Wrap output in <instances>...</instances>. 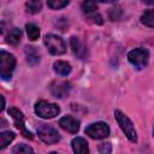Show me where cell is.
I'll return each instance as SVG.
<instances>
[{
	"label": "cell",
	"mask_w": 154,
	"mask_h": 154,
	"mask_svg": "<svg viewBox=\"0 0 154 154\" xmlns=\"http://www.w3.org/2000/svg\"><path fill=\"white\" fill-rule=\"evenodd\" d=\"M114 117H116V120H117L118 125L120 126L122 131L125 134V136L131 142H134V143L137 142V132H136V129H135L131 119L119 109L114 111Z\"/></svg>",
	"instance_id": "6da1fadb"
},
{
	"label": "cell",
	"mask_w": 154,
	"mask_h": 154,
	"mask_svg": "<svg viewBox=\"0 0 154 154\" xmlns=\"http://www.w3.org/2000/svg\"><path fill=\"white\" fill-rule=\"evenodd\" d=\"M16 67V58L13 54L1 51L0 52V75L4 81H8L12 77Z\"/></svg>",
	"instance_id": "7a4b0ae2"
},
{
	"label": "cell",
	"mask_w": 154,
	"mask_h": 154,
	"mask_svg": "<svg viewBox=\"0 0 154 154\" xmlns=\"http://www.w3.org/2000/svg\"><path fill=\"white\" fill-rule=\"evenodd\" d=\"M35 113L43 119H51L60 113V108L55 103L48 102L46 100H40L35 103Z\"/></svg>",
	"instance_id": "3957f363"
},
{
	"label": "cell",
	"mask_w": 154,
	"mask_h": 154,
	"mask_svg": "<svg viewBox=\"0 0 154 154\" xmlns=\"http://www.w3.org/2000/svg\"><path fill=\"white\" fill-rule=\"evenodd\" d=\"M37 135L46 144H54L60 141V135L55 128L48 124H40L37 128Z\"/></svg>",
	"instance_id": "277c9868"
},
{
	"label": "cell",
	"mask_w": 154,
	"mask_h": 154,
	"mask_svg": "<svg viewBox=\"0 0 154 154\" xmlns=\"http://www.w3.org/2000/svg\"><path fill=\"white\" fill-rule=\"evenodd\" d=\"M45 45L51 54L53 55H60L66 52V45L64 40L60 36L48 34L45 36Z\"/></svg>",
	"instance_id": "5b68a950"
},
{
	"label": "cell",
	"mask_w": 154,
	"mask_h": 154,
	"mask_svg": "<svg viewBox=\"0 0 154 154\" xmlns=\"http://www.w3.org/2000/svg\"><path fill=\"white\" fill-rule=\"evenodd\" d=\"M128 60L136 69H142L147 66L149 60V52L144 48H135L128 53Z\"/></svg>",
	"instance_id": "8992f818"
},
{
	"label": "cell",
	"mask_w": 154,
	"mask_h": 154,
	"mask_svg": "<svg viewBox=\"0 0 154 154\" xmlns=\"http://www.w3.org/2000/svg\"><path fill=\"white\" fill-rule=\"evenodd\" d=\"M85 134L94 140L106 138L109 135V126L105 122H96L85 128Z\"/></svg>",
	"instance_id": "52a82bcc"
},
{
	"label": "cell",
	"mask_w": 154,
	"mask_h": 154,
	"mask_svg": "<svg viewBox=\"0 0 154 154\" xmlns=\"http://www.w3.org/2000/svg\"><path fill=\"white\" fill-rule=\"evenodd\" d=\"M8 114H10L11 118L13 119L16 128L20 130L22 135H23L25 138L32 140V138H34L32 134H31L29 130H26V128H25V124H24V116H23V113H22L18 108H16V107H10V108H8Z\"/></svg>",
	"instance_id": "ba28073f"
},
{
	"label": "cell",
	"mask_w": 154,
	"mask_h": 154,
	"mask_svg": "<svg viewBox=\"0 0 154 154\" xmlns=\"http://www.w3.org/2000/svg\"><path fill=\"white\" fill-rule=\"evenodd\" d=\"M49 89H51V93H52L53 96H55L58 99H61V97H65L69 94L71 87H70V83L69 82H65V81H55V82H53L51 84V88Z\"/></svg>",
	"instance_id": "9c48e42d"
},
{
	"label": "cell",
	"mask_w": 154,
	"mask_h": 154,
	"mask_svg": "<svg viewBox=\"0 0 154 154\" xmlns=\"http://www.w3.org/2000/svg\"><path fill=\"white\" fill-rule=\"evenodd\" d=\"M59 125L61 129L70 134H77V131L79 130V120L72 116H65L60 118Z\"/></svg>",
	"instance_id": "30bf717a"
},
{
	"label": "cell",
	"mask_w": 154,
	"mask_h": 154,
	"mask_svg": "<svg viewBox=\"0 0 154 154\" xmlns=\"http://www.w3.org/2000/svg\"><path fill=\"white\" fill-rule=\"evenodd\" d=\"M70 43H71L72 52H73V54H75L77 58H79V59H85V58H87V55H88V49H87V47H85L77 37H75V36L71 37Z\"/></svg>",
	"instance_id": "8fae6325"
},
{
	"label": "cell",
	"mask_w": 154,
	"mask_h": 154,
	"mask_svg": "<svg viewBox=\"0 0 154 154\" xmlns=\"http://www.w3.org/2000/svg\"><path fill=\"white\" fill-rule=\"evenodd\" d=\"M71 146H72L73 152L77 154H87L89 152L88 142L83 137H75L71 142Z\"/></svg>",
	"instance_id": "7c38bea8"
},
{
	"label": "cell",
	"mask_w": 154,
	"mask_h": 154,
	"mask_svg": "<svg viewBox=\"0 0 154 154\" xmlns=\"http://www.w3.org/2000/svg\"><path fill=\"white\" fill-rule=\"evenodd\" d=\"M25 54H26V60L30 65H36L40 63V54L35 47L26 46L25 47Z\"/></svg>",
	"instance_id": "4fadbf2b"
},
{
	"label": "cell",
	"mask_w": 154,
	"mask_h": 154,
	"mask_svg": "<svg viewBox=\"0 0 154 154\" xmlns=\"http://www.w3.org/2000/svg\"><path fill=\"white\" fill-rule=\"evenodd\" d=\"M53 69L60 76H67L71 72V65L69 63H66V61H63V60L55 61L53 64Z\"/></svg>",
	"instance_id": "5bb4252c"
},
{
	"label": "cell",
	"mask_w": 154,
	"mask_h": 154,
	"mask_svg": "<svg viewBox=\"0 0 154 154\" xmlns=\"http://www.w3.org/2000/svg\"><path fill=\"white\" fill-rule=\"evenodd\" d=\"M42 10L41 0H29L25 4V11L30 14H36Z\"/></svg>",
	"instance_id": "9a60e30c"
},
{
	"label": "cell",
	"mask_w": 154,
	"mask_h": 154,
	"mask_svg": "<svg viewBox=\"0 0 154 154\" xmlns=\"http://www.w3.org/2000/svg\"><path fill=\"white\" fill-rule=\"evenodd\" d=\"M20 37H22V31H20V29L14 28V29H12V30L7 34V36H6V42L10 43V45H12V46H16V45H18V42L20 41Z\"/></svg>",
	"instance_id": "2e32d148"
},
{
	"label": "cell",
	"mask_w": 154,
	"mask_h": 154,
	"mask_svg": "<svg viewBox=\"0 0 154 154\" xmlns=\"http://www.w3.org/2000/svg\"><path fill=\"white\" fill-rule=\"evenodd\" d=\"M14 138V132L12 131H2L0 134V149L6 148Z\"/></svg>",
	"instance_id": "e0dca14e"
},
{
	"label": "cell",
	"mask_w": 154,
	"mask_h": 154,
	"mask_svg": "<svg viewBox=\"0 0 154 154\" xmlns=\"http://www.w3.org/2000/svg\"><path fill=\"white\" fill-rule=\"evenodd\" d=\"M141 22L146 26L154 28V10H147L141 16Z\"/></svg>",
	"instance_id": "ac0fdd59"
},
{
	"label": "cell",
	"mask_w": 154,
	"mask_h": 154,
	"mask_svg": "<svg viewBox=\"0 0 154 154\" xmlns=\"http://www.w3.org/2000/svg\"><path fill=\"white\" fill-rule=\"evenodd\" d=\"M25 29H26V34H28V37L31 40V41H36L40 36V29L36 24L34 23H28L25 25Z\"/></svg>",
	"instance_id": "d6986e66"
},
{
	"label": "cell",
	"mask_w": 154,
	"mask_h": 154,
	"mask_svg": "<svg viewBox=\"0 0 154 154\" xmlns=\"http://www.w3.org/2000/svg\"><path fill=\"white\" fill-rule=\"evenodd\" d=\"M96 10V1L95 0H84L82 2V11L87 14L93 13Z\"/></svg>",
	"instance_id": "ffe728a7"
},
{
	"label": "cell",
	"mask_w": 154,
	"mask_h": 154,
	"mask_svg": "<svg viewBox=\"0 0 154 154\" xmlns=\"http://www.w3.org/2000/svg\"><path fill=\"white\" fill-rule=\"evenodd\" d=\"M69 2H70V0H47V4H48V6H49L52 10L63 8V7H65Z\"/></svg>",
	"instance_id": "44dd1931"
},
{
	"label": "cell",
	"mask_w": 154,
	"mask_h": 154,
	"mask_svg": "<svg viewBox=\"0 0 154 154\" xmlns=\"http://www.w3.org/2000/svg\"><path fill=\"white\" fill-rule=\"evenodd\" d=\"M12 153H14V154H23V153H34V150H32V148L29 147L28 144L20 143V144H17V146L12 149Z\"/></svg>",
	"instance_id": "7402d4cb"
},
{
	"label": "cell",
	"mask_w": 154,
	"mask_h": 154,
	"mask_svg": "<svg viewBox=\"0 0 154 154\" xmlns=\"http://www.w3.org/2000/svg\"><path fill=\"white\" fill-rule=\"evenodd\" d=\"M120 17H122V8L119 6L112 7L109 11V18L112 20H118V19H120Z\"/></svg>",
	"instance_id": "603a6c76"
},
{
	"label": "cell",
	"mask_w": 154,
	"mask_h": 154,
	"mask_svg": "<svg viewBox=\"0 0 154 154\" xmlns=\"http://www.w3.org/2000/svg\"><path fill=\"white\" fill-rule=\"evenodd\" d=\"M111 150H112L111 143H102V144H100V147H99V152L102 153V154L111 153Z\"/></svg>",
	"instance_id": "cb8c5ba5"
},
{
	"label": "cell",
	"mask_w": 154,
	"mask_h": 154,
	"mask_svg": "<svg viewBox=\"0 0 154 154\" xmlns=\"http://www.w3.org/2000/svg\"><path fill=\"white\" fill-rule=\"evenodd\" d=\"M88 20H91L93 23H96V24H102V17L100 16V14H93V16H90L89 18H88Z\"/></svg>",
	"instance_id": "d4e9b609"
},
{
	"label": "cell",
	"mask_w": 154,
	"mask_h": 154,
	"mask_svg": "<svg viewBox=\"0 0 154 154\" xmlns=\"http://www.w3.org/2000/svg\"><path fill=\"white\" fill-rule=\"evenodd\" d=\"M144 4H148V5H154V0H142Z\"/></svg>",
	"instance_id": "484cf974"
},
{
	"label": "cell",
	"mask_w": 154,
	"mask_h": 154,
	"mask_svg": "<svg viewBox=\"0 0 154 154\" xmlns=\"http://www.w3.org/2000/svg\"><path fill=\"white\" fill-rule=\"evenodd\" d=\"M100 2H113V1H117V0H97Z\"/></svg>",
	"instance_id": "4316f807"
},
{
	"label": "cell",
	"mask_w": 154,
	"mask_h": 154,
	"mask_svg": "<svg viewBox=\"0 0 154 154\" xmlns=\"http://www.w3.org/2000/svg\"><path fill=\"white\" fill-rule=\"evenodd\" d=\"M153 136H154V128H153Z\"/></svg>",
	"instance_id": "83f0119b"
}]
</instances>
